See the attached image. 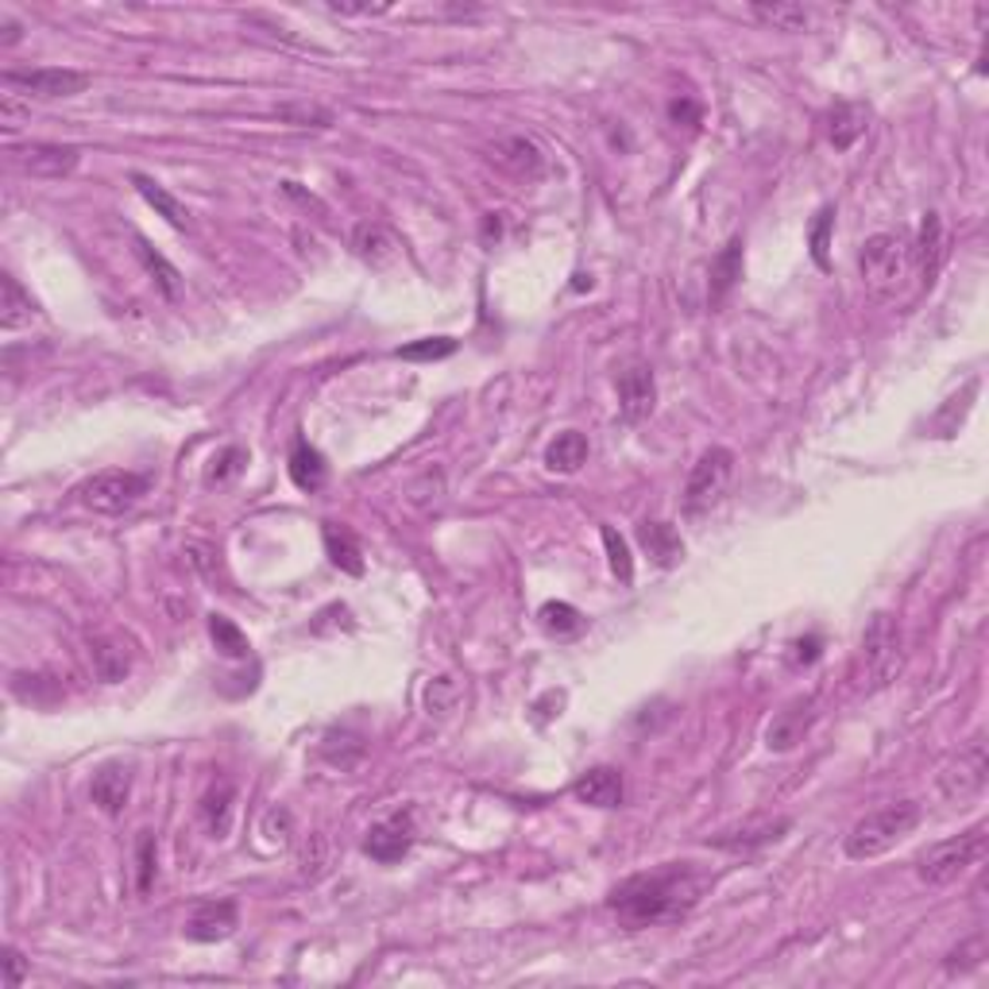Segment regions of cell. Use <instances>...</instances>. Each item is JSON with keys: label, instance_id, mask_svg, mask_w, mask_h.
<instances>
[{"label": "cell", "instance_id": "6da1fadb", "mask_svg": "<svg viewBox=\"0 0 989 989\" xmlns=\"http://www.w3.org/2000/svg\"><path fill=\"white\" fill-rule=\"evenodd\" d=\"M700 900V877L688 866H665L654 874H634L611 889V913L623 928H654L693 913Z\"/></svg>", "mask_w": 989, "mask_h": 989}, {"label": "cell", "instance_id": "7a4b0ae2", "mask_svg": "<svg viewBox=\"0 0 989 989\" xmlns=\"http://www.w3.org/2000/svg\"><path fill=\"white\" fill-rule=\"evenodd\" d=\"M858 271L870 294L882 298V302H893V298L905 294L916 274L913 244L900 232H877L858 251Z\"/></svg>", "mask_w": 989, "mask_h": 989}, {"label": "cell", "instance_id": "3957f363", "mask_svg": "<svg viewBox=\"0 0 989 989\" xmlns=\"http://www.w3.org/2000/svg\"><path fill=\"white\" fill-rule=\"evenodd\" d=\"M916 823H920V804L913 800H900V804H885L877 812L862 815L858 823L846 835V858L854 862H870L877 854L893 851L905 835H913Z\"/></svg>", "mask_w": 989, "mask_h": 989}, {"label": "cell", "instance_id": "277c9868", "mask_svg": "<svg viewBox=\"0 0 989 989\" xmlns=\"http://www.w3.org/2000/svg\"><path fill=\"white\" fill-rule=\"evenodd\" d=\"M982 858H986V823H978V827L962 831V835L928 846V851L920 854L916 874H920V882H928L939 889V885L959 882V877L967 874V870H975Z\"/></svg>", "mask_w": 989, "mask_h": 989}, {"label": "cell", "instance_id": "5b68a950", "mask_svg": "<svg viewBox=\"0 0 989 989\" xmlns=\"http://www.w3.org/2000/svg\"><path fill=\"white\" fill-rule=\"evenodd\" d=\"M900 669V623L893 615H874V623L862 634L858 649V677L866 688H882Z\"/></svg>", "mask_w": 989, "mask_h": 989}, {"label": "cell", "instance_id": "8992f818", "mask_svg": "<svg viewBox=\"0 0 989 989\" xmlns=\"http://www.w3.org/2000/svg\"><path fill=\"white\" fill-rule=\"evenodd\" d=\"M731 480H735V452L723 449V445H716V449L704 452V457L693 465V472H688L685 510L688 514H704V510H711L727 494Z\"/></svg>", "mask_w": 989, "mask_h": 989}, {"label": "cell", "instance_id": "52a82bcc", "mask_svg": "<svg viewBox=\"0 0 989 989\" xmlns=\"http://www.w3.org/2000/svg\"><path fill=\"white\" fill-rule=\"evenodd\" d=\"M77 502L97 514H124L132 510L139 499L147 494V480L139 472H124V468H108V472H97L74 491Z\"/></svg>", "mask_w": 989, "mask_h": 989}, {"label": "cell", "instance_id": "ba28073f", "mask_svg": "<svg viewBox=\"0 0 989 989\" xmlns=\"http://www.w3.org/2000/svg\"><path fill=\"white\" fill-rule=\"evenodd\" d=\"M90 85V74L66 66H31V70H4V90L35 101L74 97Z\"/></svg>", "mask_w": 989, "mask_h": 989}, {"label": "cell", "instance_id": "9c48e42d", "mask_svg": "<svg viewBox=\"0 0 989 989\" xmlns=\"http://www.w3.org/2000/svg\"><path fill=\"white\" fill-rule=\"evenodd\" d=\"M986 777H989L986 739H982V735H975V739H970V742L962 746V750L955 753V758L944 766V773H939V789H944V797H947V800H959V804H967V800L982 797Z\"/></svg>", "mask_w": 989, "mask_h": 989}, {"label": "cell", "instance_id": "30bf717a", "mask_svg": "<svg viewBox=\"0 0 989 989\" xmlns=\"http://www.w3.org/2000/svg\"><path fill=\"white\" fill-rule=\"evenodd\" d=\"M410 846H414V815L410 812H395V815H387V820L372 823V831H367V839H364V851L372 854L375 862H383V866L403 862L406 854H410Z\"/></svg>", "mask_w": 989, "mask_h": 989}, {"label": "cell", "instance_id": "8fae6325", "mask_svg": "<svg viewBox=\"0 0 989 989\" xmlns=\"http://www.w3.org/2000/svg\"><path fill=\"white\" fill-rule=\"evenodd\" d=\"M237 900L221 897V900H201L198 908H194L190 916H186V939H194V944H221V939H229L232 931H237Z\"/></svg>", "mask_w": 989, "mask_h": 989}, {"label": "cell", "instance_id": "7c38bea8", "mask_svg": "<svg viewBox=\"0 0 989 989\" xmlns=\"http://www.w3.org/2000/svg\"><path fill=\"white\" fill-rule=\"evenodd\" d=\"M789 827H792L789 815H777V820H750V823H742V827L719 831V835L708 839V843L727 854H753V851H761V846L781 843Z\"/></svg>", "mask_w": 989, "mask_h": 989}, {"label": "cell", "instance_id": "4fadbf2b", "mask_svg": "<svg viewBox=\"0 0 989 989\" xmlns=\"http://www.w3.org/2000/svg\"><path fill=\"white\" fill-rule=\"evenodd\" d=\"M657 406V383L649 364H631L618 372V410L626 421H646Z\"/></svg>", "mask_w": 989, "mask_h": 989}, {"label": "cell", "instance_id": "5bb4252c", "mask_svg": "<svg viewBox=\"0 0 989 989\" xmlns=\"http://www.w3.org/2000/svg\"><path fill=\"white\" fill-rule=\"evenodd\" d=\"M90 797L105 815H121L132 797V769L124 766V761H105V766L93 773Z\"/></svg>", "mask_w": 989, "mask_h": 989}, {"label": "cell", "instance_id": "9a60e30c", "mask_svg": "<svg viewBox=\"0 0 989 989\" xmlns=\"http://www.w3.org/2000/svg\"><path fill=\"white\" fill-rule=\"evenodd\" d=\"M77 147H62V144H31L15 152V163H20L28 175L35 178H62L77 167Z\"/></svg>", "mask_w": 989, "mask_h": 989}, {"label": "cell", "instance_id": "2e32d148", "mask_svg": "<svg viewBox=\"0 0 989 989\" xmlns=\"http://www.w3.org/2000/svg\"><path fill=\"white\" fill-rule=\"evenodd\" d=\"M572 792H576L580 804L618 808L623 804V797H626V784H623V773H618L615 766H595V769H587L576 784H572Z\"/></svg>", "mask_w": 989, "mask_h": 989}, {"label": "cell", "instance_id": "e0dca14e", "mask_svg": "<svg viewBox=\"0 0 989 989\" xmlns=\"http://www.w3.org/2000/svg\"><path fill=\"white\" fill-rule=\"evenodd\" d=\"M491 159L499 163L507 175L525 178V183L541 178V170H545V159H541L538 144H530L525 136H510V139H502V144H494L491 147Z\"/></svg>", "mask_w": 989, "mask_h": 989}, {"label": "cell", "instance_id": "ac0fdd59", "mask_svg": "<svg viewBox=\"0 0 989 989\" xmlns=\"http://www.w3.org/2000/svg\"><path fill=\"white\" fill-rule=\"evenodd\" d=\"M812 700H792L784 711H777L773 723H769L766 731V742L769 750H792L797 742H804V731L808 723H812Z\"/></svg>", "mask_w": 989, "mask_h": 989}, {"label": "cell", "instance_id": "d6986e66", "mask_svg": "<svg viewBox=\"0 0 989 989\" xmlns=\"http://www.w3.org/2000/svg\"><path fill=\"white\" fill-rule=\"evenodd\" d=\"M132 183H136V190H139V198L147 201V206L155 209V214L163 217V221L170 225V229H178V232H190V209L183 206V201L175 198V194L167 190V186H159L155 183V178H147V175H132Z\"/></svg>", "mask_w": 989, "mask_h": 989}, {"label": "cell", "instance_id": "ffe728a7", "mask_svg": "<svg viewBox=\"0 0 989 989\" xmlns=\"http://www.w3.org/2000/svg\"><path fill=\"white\" fill-rule=\"evenodd\" d=\"M90 657H93V669H97V677L105 680V685L124 680L128 677V669H132L128 646H124L116 634H97V638L90 642Z\"/></svg>", "mask_w": 989, "mask_h": 989}, {"label": "cell", "instance_id": "44dd1931", "mask_svg": "<svg viewBox=\"0 0 989 989\" xmlns=\"http://www.w3.org/2000/svg\"><path fill=\"white\" fill-rule=\"evenodd\" d=\"M947 240H944V221H939V214H924V225H920V244L913 248V259H916V271H920L924 282L936 279V271L944 267V256H947Z\"/></svg>", "mask_w": 989, "mask_h": 989}, {"label": "cell", "instance_id": "7402d4cb", "mask_svg": "<svg viewBox=\"0 0 989 989\" xmlns=\"http://www.w3.org/2000/svg\"><path fill=\"white\" fill-rule=\"evenodd\" d=\"M325 476H329L325 457H321V452L313 449L305 437H298L294 449H290V480H294V488L321 491V488H325Z\"/></svg>", "mask_w": 989, "mask_h": 989}, {"label": "cell", "instance_id": "603a6c76", "mask_svg": "<svg viewBox=\"0 0 989 989\" xmlns=\"http://www.w3.org/2000/svg\"><path fill=\"white\" fill-rule=\"evenodd\" d=\"M321 538H325V553L336 569L348 572V576H364V553H360L356 533L344 530V525H336V522H325Z\"/></svg>", "mask_w": 989, "mask_h": 989}, {"label": "cell", "instance_id": "cb8c5ba5", "mask_svg": "<svg viewBox=\"0 0 989 989\" xmlns=\"http://www.w3.org/2000/svg\"><path fill=\"white\" fill-rule=\"evenodd\" d=\"M0 290H4V294H0V325H4L8 333L31 325V321L39 317L31 294H23V287L12 279V274H0Z\"/></svg>", "mask_w": 989, "mask_h": 989}, {"label": "cell", "instance_id": "d4e9b609", "mask_svg": "<svg viewBox=\"0 0 989 989\" xmlns=\"http://www.w3.org/2000/svg\"><path fill=\"white\" fill-rule=\"evenodd\" d=\"M545 465H549V472H561V476L580 472V468L587 465V437L576 434V429L556 434V441L545 449Z\"/></svg>", "mask_w": 989, "mask_h": 989}, {"label": "cell", "instance_id": "484cf974", "mask_svg": "<svg viewBox=\"0 0 989 989\" xmlns=\"http://www.w3.org/2000/svg\"><path fill=\"white\" fill-rule=\"evenodd\" d=\"M866 121H870V113L862 105H854V101H839L835 108H831V116H827V136H831V144L839 147V152H846V147H854V139L862 136V132H866Z\"/></svg>", "mask_w": 989, "mask_h": 989}, {"label": "cell", "instance_id": "4316f807", "mask_svg": "<svg viewBox=\"0 0 989 989\" xmlns=\"http://www.w3.org/2000/svg\"><path fill=\"white\" fill-rule=\"evenodd\" d=\"M638 541L662 569H669V564H677L685 556V541H680V533L669 522H646L638 530Z\"/></svg>", "mask_w": 989, "mask_h": 989}, {"label": "cell", "instance_id": "83f0119b", "mask_svg": "<svg viewBox=\"0 0 989 989\" xmlns=\"http://www.w3.org/2000/svg\"><path fill=\"white\" fill-rule=\"evenodd\" d=\"M739 279H742V237H735V240H727V248L719 251L716 263H711V305L723 302Z\"/></svg>", "mask_w": 989, "mask_h": 989}, {"label": "cell", "instance_id": "f1b7e54d", "mask_svg": "<svg viewBox=\"0 0 989 989\" xmlns=\"http://www.w3.org/2000/svg\"><path fill=\"white\" fill-rule=\"evenodd\" d=\"M136 259H139V263H144V271L152 274V282H155V287H159V294L175 302L178 290H183V274H178V267H175V263H167V259H163L159 251L147 244L144 237H136Z\"/></svg>", "mask_w": 989, "mask_h": 989}, {"label": "cell", "instance_id": "f546056e", "mask_svg": "<svg viewBox=\"0 0 989 989\" xmlns=\"http://www.w3.org/2000/svg\"><path fill=\"white\" fill-rule=\"evenodd\" d=\"M356 251L372 267H387L391 259H395L398 244H395V237L383 229V225H360L356 229Z\"/></svg>", "mask_w": 989, "mask_h": 989}, {"label": "cell", "instance_id": "4dcf8cb0", "mask_svg": "<svg viewBox=\"0 0 989 989\" xmlns=\"http://www.w3.org/2000/svg\"><path fill=\"white\" fill-rule=\"evenodd\" d=\"M750 12L758 15L761 23L777 28V31H804L808 20H812L804 4H753Z\"/></svg>", "mask_w": 989, "mask_h": 989}, {"label": "cell", "instance_id": "1f68e13d", "mask_svg": "<svg viewBox=\"0 0 989 989\" xmlns=\"http://www.w3.org/2000/svg\"><path fill=\"white\" fill-rule=\"evenodd\" d=\"M201 815H206L214 839H225V831H229V815H232V784L229 781H221L217 789H209L206 804H201Z\"/></svg>", "mask_w": 989, "mask_h": 989}, {"label": "cell", "instance_id": "d6a6232c", "mask_svg": "<svg viewBox=\"0 0 989 989\" xmlns=\"http://www.w3.org/2000/svg\"><path fill=\"white\" fill-rule=\"evenodd\" d=\"M209 638H214V646L221 649L225 657H248V634L240 631L237 623H232V618H225V615H214L209 618Z\"/></svg>", "mask_w": 989, "mask_h": 989}, {"label": "cell", "instance_id": "836d02e7", "mask_svg": "<svg viewBox=\"0 0 989 989\" xmlns=\"http://www.w3.org/2000/svg\"><path fill=\"white\" fill-rule=\"evenodd\" d=\"M541 626L556 638H572V634L584 631V615H580L572 603H545L541 607Z\"/></svg>", "mask_w": 989, "mask_h": 989}, {"label": "cell", "instance_id": "e575fe53", "mask_svg": "<svg viewBox=\"0 0 989 989\" xmlns=\"http://www.w3.org/2000/svg\"><path fill=\"white\" fill-rule=\"evenodd\" d=\"M603 545H607V556H611V572H615L623 584H631L634 580V556H631V549H626V538L623 533H615V525H603Z\"/></svg>", "mask_w": 989, "mask_h": 989}, {"label": "cell", "instance_id": "d590c367", "mask_svg": "<svg viewBox=\"0 0 989 989\" xmlns=\"http://www.w3.org/2000/svg\"><path fill=\"white\" fill-rule=\"evenodd\" d=\"M452 352H457V341H452V336H426V341L403 344L395 356L421 360V364H429V360H445V356H452Z\"/></svg>", "mask_w": 989, "mask_h": 989}, {"label": "cell", "instance_id": "8d00e7d4", "mask_svg": "<svg viewBox=\"0 0 989 989\" xmlns=\"http://www.w3.org/2000/svg\"><path fill=\"white\" fill-rule=\"evenodd\" d=\"M155 858H159V854H155V835L152 831H139V843H136V889L139 893H147L152 889V882H155Z\"/></svg>", "mask_w": 989, "mask_h": 989}, {"label": "cell", "instance_id": "74e56055", "mask_svg": "<svg viewBox=\"0 0 989 989\" xmlns=\"http://www.w3.org/2000/svg\"><path fill=\"white\" fill-rule=\"evenodd\" d=\"M831 229H835V209H820L815 214V225H812V259L827 271L831 259H827V244H831Z\"/></svg>", "mask_w": 989, "mask_h": 989}, {"label": "cell", "instance_id": "f35d334b", "mask_svg": "<svg viewBox=\"0 0 989 989\" xmlns=\"http://www.w3.org/2000/svg\"><path fill=\"white\" fill-rule=\"evenodd\" d=\"M279 116L290 124H298V128H310V124L313 128H329V124H333V113H329V108H317V105H282Z\"/></svg>", "mask_w": 989, "mask_h": 989}, {"label": "cell", "instance_id": "ab89813d", "mask_svg": "<svg viewBox=\"0 0 989 989\" xmlns=\"http://www.w3.org/2000/svg\"><path fill=\"white\" fill-rule=\"evenodd\" d=\"M244 449H225L221 457H214V468H209V476L206 480L209 483H225V480H232V476L240 472V465H244Z\"/></svg>", "mask_w": 989, "mask_h": 989}, {"label": "cell", "instance_id": "60d3db41", "mask_svg": "<svg viewBox=\"0 0 989 989\" xmlns=\"http://www.w3.org/2000/svg\"><path fill=\"white\" fill-rule=\"evenodd\" d=\"M978 962H982V939H975V944H967V947H959V951H951V959H947V970H951V975H959V970H970V967H978Z\"/></svg>", "mask_w": 989, "mask_h": 989}, {"label": "cell", "instance_id": "b9f144b4", "mask_svg": "<svg viewBox=\"0 0 989 989\" xmlns=\"http://www.w3.org/2000/svg\"><path fill=\"white\" fill-rule=\"evenodd\" d=\"M669 116L677 124H688V128H696V124H700V105H693V101L688 97H677L669 105Z\"/></svg>", "mask_w": 989, "mask_h": 989}, {"label": "cell", "instance_id": "7bdbcfd3", "mask_svg": "<svg viewBox=\"0 0 989 989\" xmlns=\"http://www.w3.org/2000/svg\"><path fill=\"white\" fill-rule=\"evenodd\" d=\"M4 970H8V978H4V982L12 986V989L23 982V955L15 951V947H8V951H4Z\"/></svg>", "mask_w": 989, "mask_h": 989}, {"label": "cell", "instance_id": "ee69618b", "mask_svg": "<svg viewBox=\"0 0 989 989\" xmlns=\"http://www.w3.org/2000/svg\"><path fill=\"white\" fill-rule=\"evenodd\" d=\"M815 657H820V638L797 642V654H792V662H797V665H812Z\"/></svg>", "mask_w": 989, "mask_h": 989}, {"label": "cell", "instance_id": "f6af8a7d", "mask_svg": "<svg viewBox=\"0 0 989 989\" xmlns=\"http://www.w3.org/2000/svg\"><path fill=\"white\" fill-rule=\"evenodd\" d=\"M0 23H4V35H0V43H4V46L20 43V23H15L8 12H0Z\"/></svg>", "mask_w": 989, "mask_h": 989}]
</instances>
